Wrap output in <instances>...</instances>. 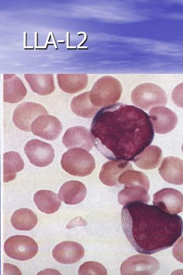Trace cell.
Instances as JSON below:
<instances>
[{
	"mask_svg": "<svg viewBox=\"0 0 183 275\" xmlns=\"http://www.w3.org/2000/svg\"><path fill=\"white\" fill-rule=\"evenodd\" d=\"M90 132L96 148L112 160L133 161L154 138L149 116L136 106L121 103L99 110L92 120Z\"/></svg>",
	"mask_w": 183,
	"mask_h": 275,
	"instance_id": "6da1fadb",
	"label": "cell"
},
{
	"mask_svg": "<svg viewBox=\"0 0 183 275\" xmlns=\"http://www.w3.org/2000/svg\"><path fill=\"white\" fill-rule=\"evenodd\" d=\"M121 221L128 241L141 254H153L172 246L183 232L180 216L143 202L124 206Z\"/></svg>",
	"mask_w": 183,
	"mask_h": 275,
	"instance_id": "7a4b0ae2",
	"label": "cell"
},
{
	"mask_svg": "<svg viewBox=\"0 0 183 275\" xmlns=\"http://www.w3.org/2000/svg\"><path fill=\"white\" fill-rule=\"evenodd\" d=\"M123 89L118 79L110 76H103L94 85L90 91L92 104L98 107H103L115 104L120 99Z\"/></svg>",
	"mask_w": 183,
	"mask_h": 275,
	"instance_id": "3957f363",
	"label": "cell"
},
{
	"mask_svg": "<svg viewBox=\"0 0 183 275\" xmlns=\"http://www.w3.org/2000/svg\"><path fill=\"white\" fill-rule=\"evenodd\" d=\"M60 163L62 168L69 174L80 177L90 174L96 166L93 155L79 148L71 149L64 153Z\"/></svg>",
	"mask_w": 183,
	"mask_h": 275,
	"instance_id": "277c9868",
	"label": "cell"
},
{
	"mask_svg": "<svg viewBox=\"0 0 183 275\" xmlns=\"http://www.w3.org/2000/svg\"><path fill=\"white\" fill-rule=\"evenodd\" d=\"M133 103L138 107L148 110L156 105H165L167 96L163 89L151 83H144L137 86L131 93Z\"/></svg>",
	"mask_w": 183,
	"mask_h": 275,
	"instance_id": "5b68a950",
	"label": "cell"
},
{
	"mask_svg": "<svg viewBox=\"0 0 183 275\" xmlns=\"http://www.w3.org/2000/svg\"><path fill=\"white\" fill-rule=\"evenodd\" d=\"M4 250L6 255L12 259L26 261L37 255L38 246L36 241L30 237L14 235L6 240Z\"/></svg>",
	"mask_w": 183,
	"mask_h": 275,
	"instance_id": "8992f818",
	"label": "cell"
},
{
	"mask_svg": "<svg viewBox=\"0 0 183 275\" xmlns=\"http://www.w3.org/2000/svg\"><path fill=\"white\" fill-rule=\"evenodd\" d=\"M159 262L154 257L145 255H136L125 260L120 266L121 274L150 275L159 269Z\"/></svg>",
	"mask_w": 183,
	"mask_h": 275,
	"instance_id": "52a82bcc",
	"label": "cell"
},
{
	"mask_svg": "<svg viewBox=\"0 0 183 275\" xmlns=\"http://www.w3.org/2000/svg\"><path fill=\"white\" fill-rule=\"evenodd\" d=\"M46 114H48V112L41 104L24 102L19 104L14 109L13 121L20 130L30 131L31 125L35 119Z\"/></svg>",
	"mask_w": 183,
	"mask_h": 275,
	"instance_id": "ba28073f",
	"label": "cell"
},
{
	"mask_svg": "<svg viewBox=\"0 0 183 275\" xmlns=\"http://www.w3.org/2000/svg\"><path fill=\"white\" fill-rule=\"evenodd\" d=\"M24 149L30 162L38 167L48 166L54 158V150L52 146L38 139L27 142Z\"/></svg>",
	"mask_w": 183,
	"mask_h": 275,
	"instance_id": "9c48e42d",
	"label": "cell"
},
{
	"mask_svg": "<svg viewBox=\"0 0 183 275\" xmlns=\"http://www.w3.org/2000/svg\"><path fill=\"white\" fill-rule=\"evenodd\" d=\"M153 204L163 211L176 214L183 211V195L172 188L161 189L153 196Z\"/></svg>",
	"mask_w": 183,
	"mask_h": 275,
	"instance_id": "30bf717a",
	"label": "cell"
},
{
	"mask_svg": "<svg viewBox=\"0 0 183 275\" xmlns=\"http://www.w3.org/2000/svg\"><path fill=\"white\" fill-rule=\"evenodd\" d=\"M62 124L55 117L46 114L40 116L32 123L31 131L37 136L47 140H54L60 134Z\"/></svg>",
	"mask_w": 183,
	"mask_h": 275,
	"instance_id": "8fae6325",
	"label": "cell"
},
{
	"mask_svg": "<svg viewBox=\"0 0 183 275\" xmlns=\"http://www.w3.org/2000/svg\"><path fill=\"white\" fill-rule=\"evenodd\" d=\"M154 130L159 134H166L174 129L178 121L176 114L165 106H156L148 112Z\"/></svg>",
	"mask_w": 183,
	"mask_h": 275,
	"instance_id": "7c38bea8",
	"label": "cell"
},
{
	"mask_svg": "<svg viewBox=\"0 0 183 275\" xmlns=\"http://www.w3.org/2000/svg\"><path fill=\"white\" fill-rule=\"evenodd\" d=\"M62 142L67 148H80L87 151H90L95 144L91 132L81 126L68 128L64 134Z\"/></svg>",
	"mask_w": 183,
	"mask_h": 275,
	"instance_id": "4fadbf2b",
	"label": "cell"
},
{
	"mask_svg": "<svg viewBox=\"0 0 183 275\" xmlns=\"http://www.w3.org/2000/svg\"><path fill=\"white\" fill-rule=\"evenodd\" d=\"M84 249L80 243L65 241L57 244L53 249L52 256L62 264H71L80 261L84 256Z\"/></svg>",
	"mask_w": 183,
	"mask_h": 275,
	"instance_id": "5bb4252c",
	"label": "cell"
},
{
	"mask_svg": "<svg viewBox=\"0 0 183 275\" xmlns=\"http://www.w3.org/2000/svg\"><path fill=\"white\" fill-rule=\"evenodd\" d=\"M133 169L131 163L127 160H114L105 163L99 174L101 181L107 186L119 184V176L125 171Z\"/></svg>",
	"mask_w": 183,
	"mask_h": 275,
	"instance_id": "9a60e30c",
	"label": "cell"
},
{
	"mask_svg": "<svg viewBox=\"0 0 183 275\" xmlns=\"http://www.w3.org/2000/svg\"><path fill=\"white\" fill-rule=\"evenodd\" d=\"M162 178L167 182L175 185L183 184V160L178 157H165L159 168Z\"/></svg>",
	"mask_w": 183,
	"mask_h": 275,
	"instance_id": "2e32d148",
	"label": "cell"
},
{
	"mask_svg": "<svg viewBox=\"0 0 183 275\" xmlns=\"http://www.w3.org/2000/svg\"><path fill=\"white\" fill-rule=\"evenodd\" d=\"M4 102L15 103L22 100L27 94V90L21 79L14 74H4Z\"/></svg>",
	"mask_w": 183,
	"mask_h": 275,
	"instance_id": "e0dca14e",
	"label": "cell"
},
{
	"mask_svg": "<svg viewBox=\"0 0 183 275\" xmlns=\"http://www.w3.org/2000/svg\"><path fill=\"white\" fill-rule=\"evenodd\" d=\"M87 193L86 187L79 181L71 180L60 187L58 194L60 199L66 204L75 205L84 199Z\"/></svg>",
	"mask_w": 183,
	"mask_h": 275,
	"instance_id": "ac0fdd59",
	"label": "cell"
},
{
	"mask_svg": "<svg viewBox=\"0 0 183 275\" xmlns=\"http://www.w3.org/2000/svg\"><path fill=\"white\" fill-rule=\"evenodd\" d=\"M24 78L32 90L41 95H47L55 90L52 74H25Z\"/></svg>",
	"mask_w": 183,
	"mask_h": 275,
	"instance_id": "d6986e66",
	"label": "cell"
},
{
	"mask_svg": "<svg viewBox=\"0 0 183 275\" xmlns=\"http://www.w3.org/2000/svg\"><path fill=\"white\" fill-rule=\"evenodd\" d=\"M34 201L39 210L46 214L56 212L62 204L58 195L49 190L37 191L34 196Z\"/></svg>",
	"mask_w": 183,
	"mask_h": 275,
	"instance_id": "ffe728a7",
	"label": "cell"
},
{
	"mask_svg": "<svg viewBox=\"0 0 183 275\" xmlns=\"http://www.w3.org/2000/svg\"><path fill=\"white\" fill-rule=\"evenodd\" d=\"M59 88L64 92L74 94L84 89L88 83L86 74H57Z\"/></svg>",
	"mask_w": 183,
	"mask_h": 275,
	"instance_id": "44dd1931",
	"label": "cell"
},
{
	"mask_svg": "<svg viewBox=\"0 0 183 275\" xmlns=\"http://www.w3.org/2000/svg\"><path fill=\"white\" fill-rule=\"evenodd\" d=\"M162 156V151L157 146L151 145L147 147L133 160L135 164L140 169L150 170L157 168L160 164Z\"/></svg>",
	"mask_w": 183,
	"mask_h": 275,
	"instance_id": "7402d4cb",
	"label": "cell"
},
{
	"mask_svg": "<svg viewBox=\"0 0 183 275\" xmlns=\"http://www.w3.org/2000/svg\"><path fill=\"white\" fill-rule=\"evenodd\" d=\"M117 198L119 203L123 206L137 202L147 203L150 200L148 190L137 185H125L118 193Z\"/></svg>",
	"mask_w": 183,
	"mask_h": 275,
	"instance_id": "603a6c76",
	"label": "cell"
},
{
	"mask_svg": "<svg viewBox=\"0 0 183 275\" xmlns=\"http://www.w3.org/2000/svg\"><path fill=\"white\" fill-rule=\"evenodd\" d=\"M12 226L18 230L29 231L38 223L36 214L28 208H20L12 214L11 219Z\"/></svg>",
	"mask_w": 183,
	"mask_h": 275,
	"instance_id": "cb8c5ba5",
	"label": "cell"
},
{
	"mask_svg": "<svg viewBox=\"0 0 183 275\" xmlns=\"http://www.w3.org/2000/svg\"><path fill=\"white\" fill-rule=\"evenodd\" d=\"M71 107L72 112L76 115L86 118H92L99 109L90 101V91L74 97L71 101Z\"/></svg>",
	"mask_w": 183,
	"mask_h": 275,
	"instance_id": "d4e9b609",
	"label": "cell"
},
{
	"mask_svg": "<svg viewBox=\"0 0 183 275\" xmlns=\"http://www.w3.org/2000/svg\"><path fill=\"white\" fill-rule=\"evenodd\" d=\"M24 166L20 154L16 151H9L4 154V182H8L15 179L16 173Z\"/></svg>",
	"mask_w": 183,
	"mask_h": 275,
	"instance_id": "484cf974",
	"label": "cell"
},
{
	"mask_svg": "<svg viewBox=\"0 0 183 275\" xmlns=\"http://www.w3.org/2000/svg\"><path fill=\"white\" fill-rule=\"evenodd\" d=\"M119 184L127 185H137L146 188H149V181L148 177L143 172L136 171L133 169L128 170L124 172L119 177Z\"/></svg>",
	"mask_w": 183,
	"mask_h": 275,
	"instance_id": "4316f807",
	"label": "cell"
},
{
	"mask_svg": "<svg viewBox=\"0 0 183 275\" xmlns=\"http://www.w3.org/2000/svg\"><path fill=\"white\" fill-rule=\"evenodd\" d=\"M79 274H107L105 267L100 263L94 261L86 262L82 264L78 269Z\"/></svg>",
	"mask_w": 183,
	"mask_h": 275,
	"instance_id": "83f0119b",
	"label": "cell"
},
{
	"mask_svg": "<svg viewBox=\"0 0 183 275\" xmlns=\"http://www.w3.org/2000/svg\"><path fill=\"white\" fill-rule=\"evenodd\" d=\"M172 99L177 106L183 108V82L176 86L173 89Z\"/></svg>",
	"mask_w": 183,
	"mask_h": 275,
	"instance_id": "f1b7e54d",
	"label": "cell"
},
{
	"mask_svg": "<svg viewBox=\"0 0 183 275\" xmlns=\"http://www.w3.org/2000/svg\"><path fill=\"white\" fill-rule=\"evenodd\" d=\"M172 254L177 261L183 263V236L175 243L172 249Z\"/></svg>",
	"mask_w": 183,
	"mask_h": 275,
	"instance_id": "f546056e",
	"label": "cell"
},
{
	"mask_svg": "<svg viewBox=\"0 0 183 275\" xmlns=\"http://www.w3.org/2000/svg\"><path fill=\"white\" fill-rule=\"evenodd\" d=\"M181 150H182V152L183 153V144H182V147H181Z\"/></svg>",
	"mask_w": 183,
	"mask_h": 275,
	"instance_id": "4dcf8cb0",
	"label": "cell"
}]
</instances>
